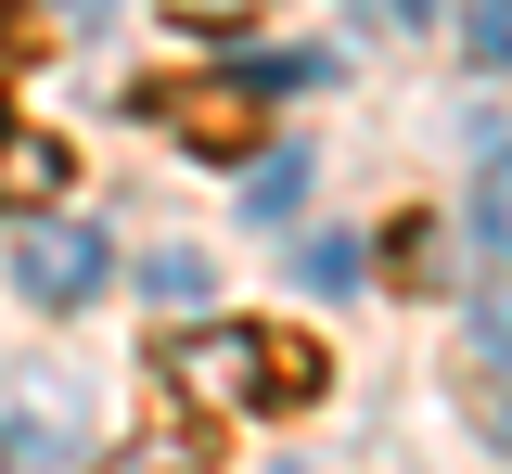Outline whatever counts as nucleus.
I'll list each match as a JSON object with an SVG mask.
<instances>
[{
  "mask_svg": "<svg viewBox=\"0 0 512 474\" xmlns=\"http://www.w3.org/2000/svg\"><path fill=\"white\" fill-rule=\"evenodd\" d=\"M52 13H64V26H103V13H116V0H52Z\"/></svg>",
  "mask_w": 512,
  "mask_h": 474,
  "instance_id": "obj_12",
  "label": "nucleus"
},
{
  "mask_svg": "<svg viewBox=\"0 0 512 474\" xmlns=\"http://www.w3.org/2000/svg\"><path fill=\"white\" fill-rule=\"evenodd\" d=\"M295 193H308V154H269V167H256V218H295Z\"/></svg>",
  "mask_w": 512,
  "mask_h": 474,
  "instance_id": "obj_7",
  "label": "nucleus"
},
{
  "mask_svg": "<svg viewBox=\"0 0 512 474\" xmlns=\"http://www.w3.org/2000/svg\"><path fill=\"white\" fill-rule=\"evenodd\" d=\"M308 282H320V295H346V282H359V244H346V231H320V244H308Z\"/></svg>",
  "mask_w": 512,
  "mask_h": 474,
  "instance_id": "obj_10",
  "label": "nucleus"
},
{
  "mask_svg": "<svg viewBox=\"0 0 512 474\" xmlns=\"http://www.w3.org/2000/svg\"><path fill=\"white\" fill-rule=\"evenodd\" d=\"M461 231L512 270V141H487V167H474V218H461Z\"/></svg>",
  "mask_w": 512,
  "mask_h": 474,
  "instance_id": "obj_5",
  "label": "nucleus"
},
{
  "mask_svg": "<svg viewBox=\"0 0 512 474\" xmlns=\"http://www.w3.org/2000/svg\"><path fill=\"white\" fill-rule=\"evenodd\" d=\"M90 474H180V462H154V449H128V462H90Z\"/></svg>",
  "mask_w": 512,
  "mask_h": 474,
  "instance_id": "obj_11",
  "label": "nucleus"
},
{
  "mask_svg": "<svg viewBox=\"0 0 512 474\" xmlns=\"http://www.w3.org/2000/svg\"><path fill=\"white\" fill-rule=\"evenodd\" d=\"M154 385L192 423H256V410H308L320 398V346L269 334V321H192V334L154 346Z\"/></svg>",
  "mask_w": 512,
  "mask_h": 474,
  "instance_id": "obj_1",
  "label": "nucleus"
},
{
  "mask_svg": "<svg viewBox=\"0 0 512 474\" xmlns=\"http://www.w3.org/2000/svg\"><path fill=\"white\" fill-rule=\"evenodd\" d=\"M52 193H64V141H52V129H26V116H0V205L52 218Z\"/></svg>",
  "mask_w": 512,
  "mask_h": 474,
  "instance_id": "obj_4",
  "label": "nucleus"
},
{
  "mask_svg": "<svg viewBox=\"0 0 512 474\" xmlns=\"http://www.w3.org/2000/svg\"><path fill=\"white\" fill-rule=\"evenodd\" d=\"M13 39H26V26H13V0H0V52H13Z\"/></svg>",
  "mask_w": 512,
  "mask_h": 474,
  "instance_id": "obj_13",
  "label": "nucleus"
},
{
  "mask_svg": "<svg viewBox=\"0 0 512 474\" xmlns=\"http://www.w3.org/2000/svg\"><path fill=\"white\" fill-rule=\"evenodd\" d=\"M141 295H154V308H192V295H205V257H180V244L141 257Z\"/></svg>",
  "mask_w": 512,
  "mask_h": 474,
  "instance_id": "obj_6",
  "label": "nucleus"
},
{
  "mask_svg": "<svg viewBox=\"0 0 512 474\" xmlns=\"http://www.w3.org/2000/svg\"><path fill=\"white\" fill-rule=\"evenodd\" d=\"M141 116H154V129H180L192 154H256V129H269V77H244V65L154 77V90H141Z\"/></svg>",
  "mask_w": 512,
  "mask_h": 474,
  "instance_id": "obj_2",
  "label": "nucleus"
},
{
  "mask_svg": "<svg viewBox=\"0 0 512 474\" xmlns=\"http://www.w3.org/2000/svg\"><path fill=\"white\" fill-rule=\"evenodd\" d=\"M474 359L512 385V295H487V308H474Z\"/></svg>",
  "mask_w": 512,
  "mask_h": 474,
  "instance_id": "obj_9",
  "label": "nucleus"
},
{
  "mask_svg": "<svg viewBox=\"0 0 512 474\" xmlns=\"http://www.w3.org/2000/svg\"><path fill=\"white\" fill-rule=\"evenodd\" d=\"M461 52H474V65H512V0H474V13H461Z\"/></svg>",
  "mask_w": 512,
  "mask_h": 474,
  "instance_id": "obj_8",
  "label": "nucleus"
},
{
  "mask_svg": "<svg viewBox=\"0 0 512 474\" xmlns=\"http://www.w3.org/2000/svg\"><path fill=\"white\" fill-rule=\"evenodd\" d=\"M103 270H116V257H103V231H77V218L26 231V257H13V282H26L39 308H90V295H103Z\"/></svg>",
  "mask_w": 512,
  "mask_h": 474,
  "instance_id": "obj_3",
  "label": "nucleus"
}]
</instances>
